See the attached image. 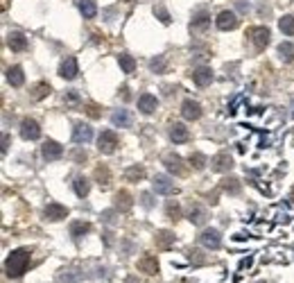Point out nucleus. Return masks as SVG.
<instances>
[{
	"instance_id": "obj_1",
	"label": "nucleus",
	"mask_w": 294,
	"mask_h": 283,
	"mask_svg": "<svg viewBox=\"0 0 294 283\" xmlns=\"http://www.w3.org/2000/svg\"><path fill=\"white\" fill-rule=\"evenodd\" d=\"M29 265V252L27 249H16V252H11L9 256H7L5 261V272L9 279H18L25 274V270H27Z\"/></svg>"
},
{
	"instance_id": "obj_2",
	"label": "nucleus",
	"mask_w": 294,
	"mask_h": 283,
	"mask_svg": "<svg viewBox=\"0 0 294 283\" xmlns=\"http://www.w3.org/2000/svg\"><path fill=\"white\" fill-rule=\"evenodd\" d=\"M118 145H120V141H118V134L116 132H111V129H104V132L100 134L98 150L102 152V154H113Z\"/></svg>"
},
{
	"instance_id": "obj_3",
	"label": "nucleus",
	"mask_w": 294,
	"mask_h": 283,
	"mask_svg": "<svg viewBox=\"0 0 294 283\" xmlns=\"http://www.w3.org/2000/svg\"><path fill=\"white\" fill-rule=\"evenodd\" d=\"M20 136H23L25 141H36V138L41 136L39 122L32 120V118H25V120L20 122Z\"/></svg>"
},
{
	"instance_id": "obj_4",
	"label": "nucleus",
	"mask_w": 294,
	"mask_h": 283,
	"mask_svg": "<svg viewBox=\"0 0 294 283\" xmlns=\"http://www.w3.org/2000/svg\"><path fill=\"white\" fill-rule=\"evenodd\" d=\"M247 34H249L251 43L256 45V50H263L265 45L270 43V29L267 27H251Z\"/></svg>"
},
{
	"instance_id": "obj_5",
	"label": "nucleus",
	"mask_w": 294,
	"mask_h": 283,
	"mask_svg": "<svg viewBox=\"0 0 294 283\" xmlns=\"http://www.w3.org/2000/svg\"><path fill=\"white\" fill-rule=\"evenodd\" d=\"M152 186H154V191H156L158 195H174V193H176V186L172 184L165 175H156V177H154Z\"/></svg>"
},
{
	"instance_id": "obj_6",
	"label": "nucleus",
	"mask_w": 294,
	"mask_h": 283,
	"mask_svg": "<svg viewBox=\"0 0 294 283\" xmlns=\"http://www.w3.org/2000/svg\"><path fill=\"white\" fill-rule=\"evenodd\" d=\"M215 25L222 29V32H226V29H235L238 27V16H235V11H220V16L215 18Z\"/></svg>"
},
{
	"instance_id": "obj_7",
	"label": "nucleus",
	"mask_w": 294,
	"mask_h": 283,
	"mask_svg": "<svg viewBox=\"0 0 294 283\" xmlns=\"http://www.w3.org/2000/svg\"><path fill=\"white\" fill-rule=\"evenodd\" d=\"M43 215H45V220H50V222H57V220L68 218V209H66L64 204H57V202H52V204H48L43 209Z\"/></svg>"
},
{
	"instance_id": "obj_8",
	"label": "nucleus",
	"mask_w": 294,
	"mask_h": 283,
	"mask_svg": "<svg viewBox=\"0 0 294 283\" xmlns=\"http://www.w3.org/2000/svg\"><path fill=\"white\" fill-rule=\"evenodd\" d=\"M79 73V66H77V59L75 57H66L64 61H61V66H59V75L64 79H75Z\"/></svg>"
},
{
	"instance_id": "obj_9",
	"label": "nucleus",
	"mask_w": 294,
	"mask_h": 283,
	"mask_svg": "<svg viewBox=\"0 0 294 283\" xmlns=\"http://www.w3.org/2000/svg\"><path fill=\"white\" fill-rule=\"evenodd\" d=\"M91 138H93V129L88 127V125H84V122H77L73 129V141L77 145H86Z\"/></svg>"
},
{
	"instance_id": "obj_10",
	"label": "nucleus",
	"mask_w": 294,
	"mask_h": 283,
	"mask_svg": "<svg viewBox=\"0 0 294 283\" xmlns=\"http://www.w3.org/2000/svg\"><path fill=\"white\" fill-rule=\"evenodd\" d=\"M211 168L215 172H229L231 168H233V159H231L226 152H220V154L213 156V161H211Z\"/></svg>"
},
{
	"instance_id": "obj_11",
	"label": "nucleus",
	"mask_w": 294,
	"mask_h": 283,
	"mask_svg": "<svg viewBox=\"0 0 294 283\" xmlns=\"http://www.w3.org/2000/svg\"><path fill=\"white\" fill-rule=\"evenodd\" d=\"M41 154H43V159H48V161H57L59 156L64 154V147L59 145L57 141H45L43 147H41Z\"/></svg>"
},
{
	"instance_id": "obj_12",
	"label": "nucleus",
	"mask_w": 294,
	"mask_h": 283,
	"mask_svg": "<svg viewBox=\"0 0 294 283\" xmlns=\"http://www.w3.org/2000/svg\"><path fill=\"white\" fill-rule=\"evenodd\" d=\"M199 240H201V245L208 247V249H217L222 245V236H220V231L217 229H206L204 234L199 236Z\"/></svg>"
},
{
	"instance_id": "obj_13",
	"label": "nucleus",
	"mask_w": 294,
	"mask_h": 283,
	"mask_svg": "<svg viewBox=\"0 0 294 283\" xmlns=\"http://www.w3.org/2000/svg\"><path fill=\"white\" fill-rule=\"evenodd\" d=\"M158 107V100L154 98L152 93H143L141 98H138V109H141L143 113H154Z\"/></svg>"
},
{
	"instance_id": "obj_14",
	"label": "nucleus",
	"mask_w": 294,
	"mask_h": 283,
	"mask_svg": "<svg viewBox=\"0 0 294 283\" xmlns=\"http://www.w3.org/2000/svg\"><path fill=\"white\" fill-rule=\"evenodd\" d=\"M188 136H190V134H188L186 125H181V122H172L170 125V138L174 143H186Z\"/></svg>"
},
{
	"instance_id": "obj_15",
	"label": "nucleus",
	"mask_w": 294,
	"mask_h": 283,
	"mask_svg": "<svg viewBox=\"0 0 294 283\" xmlns=\"http://www.w3.org/2000/svg\"><path fill=\"white\" fill-rule=\"evenodd\" d=\"M138 270H141V272H145V274H156V272H158V261H156V256H152V254L143 256V259L138 261Z\"/></svg>"
},
{
	"instance_id": "obj_16",
	"label": "nucleus",
	"mask_w": 294,
	"mask_h": 283,
	"mask_svg": "<svg viewBox=\"0 0 294 283\" xmlns=\"http://www.w3.org/2000/svg\"><path fill=\"white\" fill-rule=\"evenodd\" d=\"M181 116L186 118V120H197V118L201 116V107L197 102H192V100H186V102L181 104Z\"/></svg>"
},
{
	"instance_id": "obj_17",
	"label": "nucleus",
	"mask_w": 294,
	"mask_h": 283,
	"mask_svg": "<svg viewBox=\"0 0 294 283\" xmlns=\"http://www.w3.org/2000/svg\"><path fill=\"white\" fill-rule=\"evenodd\" d=\"M192 79H195L197 86H208V84L213 82V70L201 66V68H197L195 73H192Z\"/></svg>"
},
{
	"instance_id": "obj_18",
	"label": "nucleus",
	"mask_w": 294,
	"mask_h": 283,
	"mask_svg": "<svg viewBox=\"0 0 294 283\" xmlns=\"http://www.w3.org/2000/svg\"><path fill=\"white\" fill-rule=\"evenodd\" d=\"M163 163H165V168L170 172H174V175H181L183 172V166H181V156H176V154H167L165 159H163Z\"/></svg>"
},
{
	"instance_id": "obj_19",
	"label": "nucleus",
	"mask_w": 294,
	"mask_h": 283,
	"mask_svg": "<svg viewBox=\"0 0 294 283\" xmlns=\"http://www.w3.org/2000/svg\"><path fill=\"white\" fill-rule=\"evenodd\" d=\"M7 79H9L11 86H23V82H25L23 68H20V66H11V68H7Z\"/></svg>"
},
{
	"instance_id": "obj_20",
	"label": "nucleus",
	"mask_w": 294,
	"mask_h": 283,
	"mask_svg": "<svg viewBox=\"0 0 294 283\" xmlns=\"http://www.w3.org/2000/svg\"><path fill=\"white\" fill-rule=\"evenodd\" d=\"M111 122L116 127H132V116H129V111L120 109V111H116L111 116Z\"/></svg>"
},
{
	"instance_id": "obj_21",
	"label": "nucleus",
	"mask_w": 294,
	"mask_h": 283,
	"mask_svg": "<svg viewBox=\"0 0 294 283\" xmlns=\"http://www.w3.org/2000/svg\"><path fill=\"white\" fill-rule=\"evenodd\" d=\"M7 43H9V48L14 50V52H20V50L27 48V39H25L23 34H18V32H14V34H9V39H7Z\"/></svg>"
},
{
	"instance_id": "obj_22",
	"label": "nucleus",
	"mask_w": 294,
	"mask_h": 283,
	"mask_svg": "<svg viewBox=\"0 0 294 283\" xmlns=\"http://www.w3.org/2000/svg\"><path fill=\"white\" fill-rule=\"evenodd\" d=\"M113 204H116V209H120V211H129L132 209V195H129L127 191H120V193H116V202H113Z\"/></svg>"
},
{
	"instance_id": "obj_23",
	"label": "nucleus",
	"mask_w": 294,
	"mask_h": 283,
	"mask_svg": "<svg viewBox=\"0 0 294 283\" xmlns=\"http://www.w3.org/2000/svg\"><path fill=\"white\" fill-rule=\"evenodd\" d=\"M79 11H82L84 18H95V14H98V7H95L93 0H79Z\"/></svg>"
},
{
	"instance_id": "obj_24",
	"label": "nucleus",
	"mask_w": 294,
	"mask_h": 283,
	"mask_svg": "<svg viewBox=\"0 0 294 283\" xmlns=\"http://www.w3.org/2000/svg\"><path fill=\"white\" fill-rule=\"evenodd\" d=\"M279 57L283 59V61H294V43L283 41V43L279 45Z\"/></svg>"
},
{
	"instance_id": "obj_25",
	"label": "nucleus",
	"mask_w": 294,
	"mask_h": 283,
	"mask_svg": "<svg viewBox=\"0 0 294 283\" xmlns=\"http://www.w3.org/2000/svg\"><path fill=\"white\" fill-rule=\"evenodd\" d=\"M118 61H120V68H123L127 75H132L134 70H136V61H134L132 54H120V57H118Z\"/></svg>"
},
{
	"instance_id": "obj_26",
	"label": "nucleus",
	"mask_w": 294,
	"mask_h": 283,
	"mask_svg": "<svg viewBox=\"0 0 294 283\" xmlns=\"http://www.w3.org/2000/svg\"><path fill=\"white\" fill-rule=\"evenodd\" d=\"M88 191H91V184H88L86 177H77L75 179V193H77L79 197H86Z\"/></svg>"
},
{
	"instance_id": "obj_27",
	"label": "nucleus",
	"mask_w": 294,
	"mask_h": 283,
	"mask_svg": "<svg viewBox=\"0 0 294 283\" xmlns=\"http://www.w3.org/2000/svg\"><path fill=\"white\" fill-rule=\"evenodd\" d=\"M279 27H281V32H283V34L292 36L294 34V16H283V18L279 20Z\"/></svg>"
},
{
	"instance_id": "obj_28",
	"label": "nucleus",
	"mask_w": 294,
	"mask_h": 283,
	"mask_svg": "<svg viewBox=\"0 0 294 283\" xmlns=\"http://www.w3.org/2000/svg\"><path fill=\"white\" fill-rule=\"evenodd\" d=\"M172 243H174V234H170V231H158L156 234V245L158 247L167 249Z\"/></svg>"
},
{
	"instance_id": "obj_29",
	"label": "nucleus",
	"mask_w": 294,
	"mask_h": 283,
	"mask_svg": "<svg viewBox=\"0 0 294 283\" xmlns=\"http://www.w3.org/2000/svg\"><path fill=\"white\" fill-rule=\"evenodd\" d=\"M190 222L192 225H204L206 222V211L201 206H192L190 209Z\"/></svg>"
},
{
	"instance_id": "obj_30",
	"label": "nucleus",
	"mask_w": 294,
	"mask_h": 283,
	"mask_svg": "<svg viewBox=\"0 0 294 283\" xmlns=\"http://www.w3.org/2000/svg\"><path fill=\"white\" fill-rule=\"evenodd\" d=\"M88 231H91V225H88V222H75V225L70 227V234H73L75 238H79V236L88 234Z\"/></svg>"
},
{
	"instance_id": "obj_31",
	"label": "nucleus",
	"mask_w": 294,
	"mask_h": 283,
	"mask_svg": "<svg viewBox=\"0 0 294 283\" xmlns=\"http://www.w3.org/2000/svg\"><path fill=\"white\" fill-rule=\"evenodd\" d=\"M95 177H98V184L100 186H102V188H107V186L109 184H111V181H109V179H111V177H109V170H107V168H98V170H95Z\"/></svg>"
},
{
	"instance_id": "obj_32",
	"label": "nucleus",
	"mask_w": 294,
	"mask_h": 283,
	"mask_svg": "<svg viewBox=\"0 0 294 283\" xmlns=\"http://www.w3.org/2000/svg\"><path fill=\"white\" fill-rule=\"evenodd\" d=\"M48 93H50V86L41 82V84H36V86H34V93H32V98H34V100H41L43 95H48Z\"/></svg>"
},
{
	"instance_id": "obj_33",
	"label": "nucleus",
	"mask_w": 294,
	"mask_h": 283,
	"mask_svg": "<svg viewBox=\"0 0 294 283\" xmlns=\"http://www.w3.org/2000/svg\"><path fill=\"white\" fill-rule=\"evenodd\" d=\"M143 177H145V170H143V168H138V166H134V168H129V170H127V179L129 181L143 179Z\"/></svg>"
},
{
	"instance_id": "obj_34",
	"label": "nucleus",
	"mask_w": 294,
	"mask_h": 283,
	"mask_svg": "<svg viewBox=\"0 0 294 283\" xmlns=\"http://www.w3.org/2000/svg\"><path fill=\"white\" fill-rule=\"evenodd\" d=\"M165 211H167V218L170 220H179V215H181V211H179V206H176L174 202H170V204L165 206Z\"/></svg>"
},
{
	"instance_id": "obj_35",
	"label": "nucleus",
	"mask_w": 294,
	"mask_h": 283,
	"mask_svg": "<svg viewBox=\"0 0 294 283\" xmlns=\"http://www.w3.org/2000/svg\"><path fill=\"white\" fill-rule=\"evenodd\" d=\"M224 191H229V193H233V195H235V193L240 191V184H238V179H226L224 181Z\"/></svg>"
},
{
	"instance_id": "obj_36",
	"label": "nucleus",
	"mask_w": 294,
	"mask_h": 283,
	"mask_svg": "<svg viewBox=\"0 0 294 283\" xmlns=\"http://www.w3.org/2000/svg\"><path fill=\"white\" fill-rule=\"evenodd\" d=\"M190 163L197 168V170H201V168L206 166V159H204V154H195V156H190Z\"/></svg>"
},
{
	"instance_id": "obj_37",
	"label": "nucleus",
	"mask_w": 294,
	"mask_h": 283,
	"mask_svg": "<svg viewBox=\"0 0 294 283\" xmlns=\"http://www.w3.org/2000/svg\"><path fill=\"white\" fill-rule=\"evenodd\" d=\"M86 113L91 118H100V107L98 104H86Z\"/></svg>"
},
{
	"instance_id": "obj_38",
	"label": "nucleus",
	"mask_w": 294,
	"mask_h": 283,
	"mask_svg": "<svg viewBox=\"0 0 294 283\" xmlns=\"http://www.w3.org/2000/svg\"><path fill=\"white\" fill-rule=\"evenodd\" d=\"M192 23H195V27H204V25L208 23V20H206V14H204V11H199V16H197Z\"/></svg>"
},
{
	"instance_id": "obj_39",
	"label": "nucleus",
	"mask_w": 294,
	"mask_h": 283,
	"mask_svg": "<svg viewBox=\"0 0 294 283\" xmlns=\"http://www.w3.org/2000/svg\"><path fill=\"white\" fill-rule=\"evenodd\" d=\"M149 66H152V70H156V68H163V61H161V59H158V61H156V59H154V61H152V64H149Z\"/></svg>"
},
{
	"instance_id": "obj_40",
	"label": "nucleus",
	"mask_w": 294,
	"mask_h": 283,
	"mask_svg": "<svg viewBox=\"0 0 294 283\" xmlns=\"http://www.w3.org/2000/svg\"><path fill=\"white\" fill-rule=\"evenodd\" d=\"M125 2H129V0H125Z\"/></svg>"
}]
</instances>
